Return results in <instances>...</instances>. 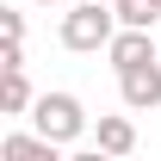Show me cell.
<instances>
[{
    "label": "cell",
    "mask_w": 161,
    "mask_h": 161,
    "mask_svg": "<svg viewBox=\"0 0 161 161\" xmlns=\"http://www.w3.org/2000/svg\"><path fill=\"white\" fill-rule=\"evenodd\" d=\"M118 37V6H99V0H80L62 13V50H75V56H93L105 43Z\"/></svg>",
    "instance_id": "obj_1"
},
{
    "label": "cell",
    "mask_w": 161,
    "mask_h": 161,
    "mask_svg": "<svg viewBox=\"0 0 161 161\" xmlns=\"http://www.w3.org/2000/svg\"><path fill=\"white\" fill-rule=\"evenodd\" d=\"M31 124H37V130L56 142V149H68V142H80V136H87V112H80V99H75V93H37Z\"/></svg>",
    "instance_id": "obj_2"
},
{
    "label": "cell",
    "mask_w": 161,
    "mask_h": 161,
    "mask_svg": "<svg viewBox=\"0 0 161 161\" xmlns=\"http://www.w3.org/2000/svg\"><path fill=\"white\" fill-rule=\"evenodd\" d=\"M118 99L130 105V112H155V105H161V62L124 68V75H118Z\"/></svg>",
    "instance_id": "obj_3"
},
{
    "label": "cell",
    "mask_w": 161,
    "mask_h": 161,
    "mask_svg": "<svg viewBox=\"0 0 161 161\" xmlns=\"http://www.w3.org/2000/svg\"><path fill=\"white\" fill-rule=\"evenodd\" d=\"M105 56H112V68H142V62H155V37L142 31V25H118V37L105 43Z\"/></svg>",
    "instance_id": "obj_4"
},
{
    "label": "cell",
    "mask_w": 161,
    "mask_h": 161,
    "mask_svg": "<svg viewBox=\"0 0 161 161\" xmlns=\"http://www.w3.org/2000/svg\"><path fill=\"white\" fill-rule=\"evenodd\" d=\"M93 142H99V155H130L136 149V124L124 118V112H105L99 130H93Z\"/></svg>",
    "instance_id": "obj_5"
},
{
    "label": "cell",
    "mask_w": 161,
    "mask_h": 161,
    "mask_svg": "<svg viewBox=\"0 0 161 161\" xmlns=\"http://www.w3.org/2000/svg\"><path fill=\"white\" fill-rule=\"evenodd\" d=\"M31 105H37V93H31L25 68H6V80H0V112H6V118H31Z\"/></svg>",
    "instance_id": "obj_6"
},
{
    "label": "cell",
    "mask_w": 161,
    "mask_h": 161,
    "mask_svg": "<svg viewBox=\"0 0 161 161\" xmlns=\"http://www.w3.org/2000/svg\"><path fill=\"white\" fill-rule=\"evenodd\" d=\"M0 155H6V161H56V142L43 136V130H37V136H25V130H13V136L0 142Z\"/></svg>",
    "instance_id": "obj_7"
},
{
    "label": "cell",
    "mask_w": 161,
    "mask_h": 161,
    "mask_svg": "<svg viewBox=\"0 0 161 161\" xmlns=\"http://www.w3.org/2000/svg\"><path fill=\"white\" fill-rule=\"evenodd\" d=\"M112 6H118V25H142V31L161 19V0H112Z\"/></svg>",
    "instance_id": "obj_8"
},
{
    "label": "cell",
    "mask_w": 161,
    "mask_h": 161,
    "mask_svg": "<svg viewBox=\"0 0 161 161\" xmlns=\"http://www.w3.org/2000/svg\"><path fill=\"white\" fill-rule=\"evenodd\" d=\"M0 31H6V43H25V13L0 6Z\"/></svg>",
    "instance_id": "obj_9"
},
{
    "label": "cell",
    "mask_w": 161,
    "mask_h": 161,
    "mask_svg": "<svg viewBox=\"0 0 161 161\" xmlns=\"http://www.w3.org/2000/svg\"><path fill=\"white\" fill-rule=\"evenodd\" d=\"M37 6H62V0H37Z\"/></svg>",
    "instance_id": "obj_10"
}]
</instances>
